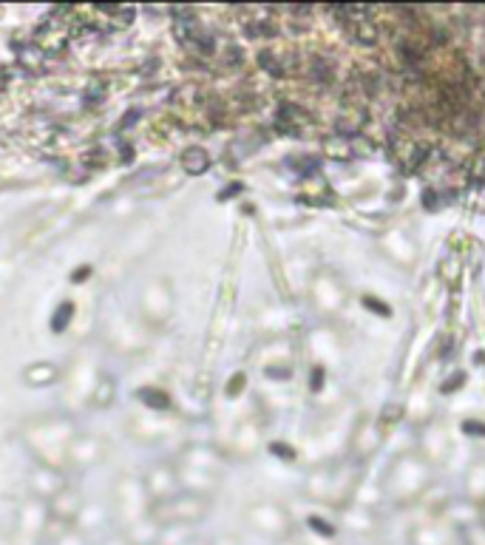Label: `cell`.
Returning a JSON list of instances; mask_svg holds the SVG:
<instances>
[{"instance_id":"5","label":"cell","mask_w":485,"mask_h":545,"mask_svg":"<svg viewBox=\"0 0 485 545\" xmlns=\"http://www.w3.org/2000/svg\"><path fill=\"white\" fill-rule=\"evenodd\" d=\"M309 526H312V529H315V531H321V534H324V537H332V534H335V531H332V529H326V526H321V520H315V517H312V520H309Z\"/></svg>"},{"instance_id":"2","label":"cell","mask_w":485,"mask_h":545,"mask_svg":"<svg viewBox=\"0 0 485 545\" xmlns=\"http://www.w3.org/2000/svg\"><path fill=\"white\" fill-rule=\"evenodd\" d=\"M466 545H485V526H471L466 529Z\"/></svg>"},{"instance_id":"1","label":"cell","mask_w":485,"mask_h":545,"mask_svg":"<svg viewBox=\"0 0 485 545\" xmlns=\"http://www.w3.org/2000/svg\"><path fill=\"white\" fill-rule=\"evenodd\" d=\"M205 514V503L196 497H168L162 506L154 509V520L162 526H188Z\"/></svg>"},{"instance_id":"7","label":"cell","mask_w":485,"mask_h":545,"mask_svg":"<svg viewBox=\"0 0 485 545\" xmlns=\"http://www.w3.org/2000/svg\"><path fill=\"white\" fill-rule=\"evenodd\" d=\"M188 545H202V543H188Z\"/></svg>"},{"instance_id":"4","label":"cell","mask_w":485,"mask_h":545,"mask_svg":"<svg viewBox=\"0 0 485 545\" xmlns=\"http://www.w3.org/2000/svg\"><path fill=\"white\" fill-rule=\"evenodd\" d=\"M363 304H366V307H369V309H378V312H380V315H392V309H389V307H386V304H380V301H375V298H369V295H366V298H363Z\"/></svg>"},{"instance_id":"6","label":"cell","mask_w":485,"mask_h":545,"mask_svg":"<svg viewBox=\"0 0 485 545\" xmlns=\"http://www.w3.org/2000/svg\"><path fill=\"white\" fill-rule=\"evenodd\" d=\"M105 545H128V543H122V540H119V543H105Z\"/></svg>"},{"instance_id":"3","label":"cell","mask_w":485,"mask_h":545,"mask_svg":"<svg viewBox=\"0 0 485 545\" xmlns=\"http://www.w3.org/2000/svg\"><path fill=\"white\" fill-rule=\"evenodd\" d=\"M463 432H469V435H480V438H485V423H477V420H466V423H463Z\"/></svg>"}]
</instances>
